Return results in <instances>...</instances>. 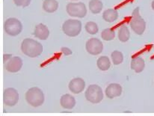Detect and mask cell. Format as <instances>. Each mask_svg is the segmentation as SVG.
<instances>
[{"label": "cell", "mask_w": 154, "mask_h": 116, "mask_svg": "<svg viewBox=\"0 0 154 116\" xmlns=\"http://www.w3.org/2000/svg\"><path fill=\"white\" fill-rule=\"evenodd\" d=\"M21 50L30 58H36L40 56L43 52V46L41 43L32 38H26L21 44Z\"/></svg>", "instance_id": "6da1fadb"}, {"label": "cell", "mask_w": 154, "mask_h": 116, "mask_svg": "<svg viewBox=\"0 0 154 116\" xmlns=\"http://www.w3.org/2000/svg\"><path fill=\"white\" fill-rule=\"evenodd\" d=\"M26 100L29 104L34 107L41 106L44 102V94L38 87L31 88L26 93Z\"/></svg>", "instance_id": "7a4b0ae2"}, {"label": "cell", "mask_w": 154, "mask_h": 116, "mask_svg": "<svg viewBox=\"0 0 154 116\" xmlns=\"http://www.w3.org/2000/svg\"><path fill=\"white\" fill-rule=\"evenodd\" d=\"M130 27L135 33L142 35L146 29V22L139 14V8H136L132 14Z\"/></svg>", "instance_id": "3957f363"}, {"label": "cell", "mask_w": 154, "mask_h": 116, "mask_svg": "<svg viewBox=\"0 0 154 116\" xmlns=\"http://www.w3.org/2000/svg\"><path fill=\"white\" fill-rule=\"evenodd\" d=\"M62 31L69 37H76L82 31L81 21L70 19L66 20L62 25Z\"/></svg>", "instance_id": "277c9868"}, {"label": "cell", "mask_w": 154, "mask_h": 116, "mask_svg": "<svg viewBox=\"0 0 154 116\" xmlns=\"http://www.w3.org/2000/svg\"><path fill=\"white\" fill-rule=\"evenodd\" d=\"M86 100L91 103H99L103 99V93L102 89L97 85H90L86 90Z\"/></svg>", "instance_id": "5b68a950"}, {"label": "cell", "mask_w": 154, "mask_h": 116, "mask_svg": "<svg viewBox=\"0 0 154 116\" xmlns=\"http://www.w3.org/2000/svg\"><path fill=\"white\" fill-rule=\"evenodd\" d=\"M5 32L10 36H17L23 31V25L17 18H8L4 24Z\"/></svg>", "instance_id": "8992f818"}, {"label": "cell", "mask_w": 154, "mask_h": 116, "mask_svg": "<svg viewBox=\"0 0 154 116\" xmlns=\"http://www.w3.org/2000/svg\"><path fill=\"white\" fill-rule=\"evenodd\" d=\"M66 11L70 17L83 18L87 14V8L83 2L68 3L66 6Z\"/></svg>", "instance_id": "52a82bcc"}, {"label": "cell", "mask_w": 154, "mask_h": 116, "mask_svg": "<svg viewBox=\"0 0 154 116\" xmlns=\"http://www.w3.org/2000/svg\"><path fill=\"white\" fill-rule=\"evenodd\" d=\"M19 94L14 88H8L3 94V101L6 106H14L18 103Z\"/></svg>", "instance_id": "ba28073f"}, {"label": "cell", "mask_w": 154, "mask_h": 116, "mask_svg": "<svg viewBox=\"0 0 154 116\" xmlns=\"http://www.w3.org/2000/svg\"><path fill=\"white\" fill-rule=\"evenodd\" d=\"M85 48L87 52L92 55H97L102 52L103 43L98 38H91L86 42Z\"/></svg>", "instance_id": "9c48e42d"}, {"label": "cell", "mask_w": 154, "mask_h": 116, "mask_svg": "<svg viewBox=\"0 0 154 116\" xmlns=\"http://www.w3.org/2000/svg\"><path fill=\"white\" fill-rule=\"evenodd\" d=\"M23 60L20 57L15 56L8 59V61L5 64V69L8 72L17 73L22 68Z\"/></svg>", "instance_id": "30bf717a"}, {"label": "cell", "mask_w": 154, "mask_h": 116, "mask_svg": "<svg viewBox=\"0 0 154 116\" xmlns=\"http://www.w3.org/2000/svg\"><path fill=\"white\" fill-rule=\"evenodd\" d=\"M69 89L73 94H79L82 92L85 87V83L82 78H74L69 83Z\"/></svg>", "instance_id": "8fae6325"}, {"label": "cell", "mask_w": 154, "mask_h": 116, "mask_svg": "<svg viewBox=\"0 0 154 116\" xmlns=\"http://www.w3.org/2000/svg\"><path fill=\"white\" fill-rule=\"evenodd\" d=\"M122 93V87L118 83H112L106 89V95L108 98L113 99L121 96Z\"/></svg>", "instance_id": "7c38bea8"}, {"label": "cell", "mask_w": 154, "mask_h": 116, "mask_svg": "<svg viewBox=\"0 0 154 116\" xmlns=\"http://www.w3.org/2000/svg\"><path fill=\"white\" fill-rule=\"evenodd\" d=\"M34 35L40 40H47L50 35V30L47 26L43 23H39L35 26Z\"/></svg>", "instance_id": "4fadbf2b"}, {"label": "cell", "mask_w": 154, "mask_h": 116, "mask_svg": "<svg viewBox=\"0 0 154 116\" xmlns=\"http://www.w3.org/2000/svg\"><path fill=\"white\" fill-rule=\"evenodd\" d=\"M60 103L63 108L66 109H72L76 106V100L69 94H64L60 99Z\"/></svg>", "instance_id": "5bb4252c"}, {"label": "cell", "mask_w": 154, "mask_h": 116, "mask_svg": "<svg viewBox=\"0 0 154 116\" xmlns=\"http://www.w3.org/2000/svg\"><path fill=\"white\" fill-rule=\"evenodd\" d=\"M131 69L135 71V72L139 74V73L142 72L143 70L144 69L145 67V62L144 60L141 57L137 56L132 58V61H131Z\"/></svg>", "instance_id": "9a60e30c"}, {"label": "cell", "mask_w": 154, "mask_h": 116, "mask_svg": "<svg viewBox=\"0 0 154 116\" xmlns=\"http://www.w3.org/2000/svg\"><path fill=\"white\" fill-rule=\"evenodd\" d=\"M118 11L115 9L109 8L105 11L103 14V18L105 21L108 23H113L117 20L118 18Z\"/></svg>", "instance_id": "2e32d148"}, {"label": "cell", "mask_w": 154, "mask_h": 116, "mask_svg": "<svg viewBox=\"0 0 154 116\" xmlns=\"http://www.w3.org/2000/svg\"><path fill=\"white\" fill-rule=\"evenodd\" d=\"M58 8V2L56 0H44L43 9L47 13H53Z\"/></svg>", "instance_id": "e0dca14e"}, {"label": "cell", "mask_w": 154, "mask_h": 116, "mask_svg": "<svg viewBox=\"0 0 154 116\" xmlns=\"http://www.w3.org/2000/svg\"><path fill=\"white\" fill-rule=\"evenodd\" d=\"M103 8V5L100 0H91L89 2V9L94 14L100 13Z\"/></svg>", "instance_id": "ac0fdd59"}, {"label": "cell", "mask_w": 154, "mask_h": 116, "mask_svg": "<svg viewBox=\"0 0 154 116\" xmlns=\"http://www.w3.org/2000/svg\"><path fill=\"white\" fill-rule=\"evenodd\" d=\"M129 38H130V32L128 27L126 25H123L118 31V39L121 42L125 43L128 41Z\"/></svg>", "instance_id": "d6986e66"}, {"label": "cell", "mask_w": 154, "mask_h": 116, "mask_svg": "<svg viewBox=\"0 0 154 116\" xmlns=\"http://www.w3.org/2000/svg\"><path fill=\"white\" fill-rule=\"evenodd\" d=\"M97 65L100 71H107L111 66V61L107 56H101L97 61Z\"/></svg>", "instance_id": "ffe728a7"}, {"label": "cell", "mask_w": 154, "mask_h": 116, "mask_svg": "<svg viewBox=\"0 0 154 116\" xmlns=\"http://www.w3.org/2000/svg\"><path fill=\"white\" fill-rule=\"evenodd\" d=\"M101 37L104 41H112L115 37V32L111 28H107V29H105L104 30H103L102 33H101Z\"/></svg>", "instance_id": "44dd1931"}, {"label": "cell", "mask_w": 154, "mask_h": 116, "mask_svg": "<svg viewBox=\"0 0 154 116\" xmlns=\"http://www.w3.org/2000/svg\"><path fill=\"white\" fill-rule=\"evenodd\" d=\"M111 57H112V59L114 64H115V65H118V64H121L123 62V61H124V55L120 51H113L112 52V54H111Z\"/></svg>", "instance_id": "7402d4cb"}, {"label": "cell", "mask_w": 154, "mask_h": 116, "mask_svg": "<svg viewBox=\"0 0 154 116\" xmlns=\"http://www.w3.org/2000/svg\"><path fill=\"white\" fill-rule=\"evenodd\" d=\"M85 29L86 32L90 35H96L99 31L98 29V26L96 23L94 22H88L85 26Z\"/></svg>", "instance_id": "603a6c76"}, {"label": "cell", "mask_w": 154, "mask_h": 116, "mask_svg": "<svg viewBox=\"0 0 154 116\" xmlns=\"http://www.w3.org/2000/svg\"><path fill=\"white\" fill-rule=\"evenodd\" d=\"M14 2L18 7H27L30 4L31 0H14Z\"/></svg>", "instance_id": "cb8c5ba5"}, {"label": "cell", "mask_w": 154, "mask_h": 116, "mask_svg": "<svg viewBox=\"0 0 154 116\" xmlns=\"http://www.w3.org/2000/svg\"><path fill=\"white\" fill-rule=\"evenodd\" d=\"M61 52H62L63 54H64V55H66V56H67V55H71V54H72V51L67 47H62V48H61Z\"/></svg>", "instance_id": "d4e9b609"}, {"label": "cell", "mask_w": 154, "mask_h": 116, "mask_svg": "<svg viewBox=\"0 0 154 116\" xmlns=\"http://www.w3.org/2000/svg\"><path fill=\"white\" fill-rule=\"evenodd\" d=\"M151 7H152V9L154 10V0L153 2H152V4H151Z\"/></svg>", "instance_id": "484cf974"}]
</instances>
